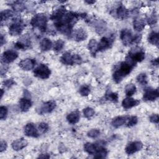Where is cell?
<instances>
[{
	"label": "cell",
	"instance_id": "18",
	"mask_svg": "<svg viewBox=\"0 0 159 159\" xmlns=\"http://www.w3.org/2000/svg\"><path fill=\"white\" fill-rule=\"evenodd\" d=\"M140 104V101L138 99H134L130 97H127L123 99L122 102V106L124 109H129L136 106H138Z\"/></svg>",
	"mask_w": 159,
	"mask_h": 159
},
{
	"label": "cell",
	"instance_id": "19",
	"mask_svg": "<svg viewBox=\"0 0 159 159\" xmlns=\"http://www.w3.org/2000/svg\"><path fill=\"white\" fill-rule=\"evenodd\" d=\"M129 116H120L114 117L111 122L112 125L115 128H119L126 124Z\"/></svg>",
	"mask_w": 159,
	"mask_h": 159
},
{
	"label": "cell",
	"instance_id": "38",
	"mask_svg": "<svg viewBox=\"0 0 159 159\" xmlns=\"http://www.w3.org/2000/svg\"><path fill=\"white\" fill-rule=\"evenodd\" d=\"M100 131L96 129H93L89 130L87 133V135L88 137L91 139H96L100 135Z\"/></svg>",
	"mask_w": 159,
	"mask_h": 159
},
{
	"label": "cell",
	"instance_id": "14",
	"mask_svg": "<svg viewBox=\"0 0 159 159\" xmlns=\"http://www.w3.org/2000/svg\"><path fill=\"white\" fill-rule=\"evenodd\" d=\"M159 96V93L158 89H152L151 88H148L145 89L143 93V99L147 101H154Z\"/></svg>",
	"mask_w": 159,
	"mask_h": 159
},
{
	"label": "cell",
	"instance_id": "40",
	"mask_svg": "<svg viewBox=\"0 0 159 159\" xmlns=\"http://www.w3.org/2000/svg\"><path fill=\"white\" fill-rule=\"evenodd\" d=\"M90 88L87 85H84L81 86L79 90L80 94L83 96H87L90 93Z\"/></svg>",
	"mask_w": 159,
	"mask_h": 159
},
{
	"label": "cell",
	"instance_id": "25",
	"mask_svg": "<svg viewBox=\"0 0 159 159\" xmlns=\"http://www.w3.org/2000/svg\"><path fill=\"white\" fill-rule=\"evenodd\" d=\"M145 26V20L142 18L135 19L133 21V27L135 30L137 32L142 31Z\"/></svg>",
	"mask_w": 159,
	"mask_h": 159
},
{
	"label": "cell",
	"instance_id": "37",
	"mask_svg": "<svg viewBox=\"0 0 159 159\" xmlns=\"http://www.w3.org/2000/svg\"><path fill=\"white\" fill-rule=\"evenodd\" d=\"M137 122H138V118L135 116H129L125 125L128 127H131L136 125Z\"/></svg>",
	"mask_w": 159,
	"mask_h": 159
},
{
	"label": "cell",
	"instance_id": "7",
	"mask_svg": "<svg viewBox=\"0 0 159 159\" xmlns=\"http://www.w3.org/2000/svg\"><path fill=\"white\" fill-rule=\"evenodd\" d=\"M34 75L40 79H47L49 78L51 71L50 68L45 64H40L34 70Z\"/></svg>",
	"mask_w": 159,
	"mask_h": 159
},
{
	"label": "cell",
	"instance_id": "49",
	"mask_svg": "<svg viewBox=\"0 0 159 159\" xmlns=\"http://www.w3.org/2000/svg\"><path fill=\"white\" fill-rule=\"evenodd\" d=\"M46 155H47V154H46ZM43 155V156L40 155V156H39V158H50V156H49V155Z\"/></svg>",
	"mask_w": 159,
	"mask_h": 159
},
{
	"label": "cell",
	"instance_id": "11",
	"mask_svg": "<svg viewBox=\"0 0 159 159\" xmlns=\"http://www.w3.org/2000/svg\"><path fill=\"white\" fill-rule=\"evenodd\" d=\"M102 141L98 142L97 143H91L87 142L84 145V150L86 152H87L89 155H94L99 149L104 145V143Z\"/></svg>",
	"mask_w": 159,
	"mask_h": 159
},
{
	"label": "cell",
	"instance_id": "12",
	"mask_svg": "<svg viewBox=\"0 0 159 159\" xmlns=\"http://www.w3.org/2000/svg\"><path fill=\"white\" fill-rule=\"evenodd\" d=\"M31 45L30 37L28 34H25L15 43V46L20 50H26Z\"/></svg>",
	"mask_w": 159,
	"mask_h": 159
},
{
	"label": "cell",
	"instance_id": "30",
	"mask_svg": "<svg viewBox=\"0 0 159 159\" xmlns=\"http://www.w3.org/2000/svg\"><path fill=\"white\" fill-rule=\"evenodd\" d=\"M136 90H137V88H136V86L133 83H130V84H128L125 86V94L129 96V97H130L131 96L134 95L135 92H136Z\"/></svg>",
	"mask_w": 159,
	"mask_h": 159
},
{
	"label": "cell",
	"instance_id": "36",
	"mask_svg": "<svg viewBox=\"0 0 159 159\" xmlns=\"http://www.w3.org/2000/svg\"><path fill=\"white\" fill-rule=\"evenodd\" d=\"M83 115H84V117L87 118V119H90L95 114V111L94 110L91 108V107H86L83 109Z\"/></svg>",
	"mask_w": 159,
	"mask_h": 159
},
{
	"label": "cell",
	"instance_id": "29",
	"mask_svg": "<svg viewBox=\"0 0 159 159\" xmlns=\"http://www.w3.org/2000/svg\"><path fill=\"white\" fill-rule=\"evenodd\" d=\"M106 24L104 21L100 20L96 23L95 29H96V32L98 34H102L106 30Z\"/></svg>",
	"mask_w": 159,
	"mask_h": 159
},
{
	"label": "cell",
	"instance_id": "4",
	"mask_svg": "<svg viewBox=\"0 0 159 159\" xmlns=\"http://www.w3.org/2000/svg\"><path fill=\"white\" fill-rule=\"evenodd\" d=\"M47 18L45 14L39 13L35 15L30 21V24L32 27L37 28L40 32H44L47 30Z\"/></svg>",
	"mask_w": 159,
	"mask_h": 159
},
{
	"label": "cell",
	"instance_id": "43",
	"mask_svg": "<svg viewBox=\"0 0 159 159\" xmlns=\"http://www.w3.org/2000/svg\"><path fill=\"white\" fill-rule=\"evenodd\" d=\"M15 84H16V82L12 79H8L7 80L4 81V83H3L4 86L6 87L7 88H11L12 86H13Z\"/></svg>",
	"mask_w": 159,
	"mask_h": 159
},
{
	"label": "cell",
	"instance_id": "6",
	"mask_svg": "<svg viewBox=\"0 0 159 159\" xmlns=\"http://www.w3.org/2000/svg\"><path fill=\"white\" fill-rule=\"evenodd\" d=\"M61 62L66 65H73L74 64H80L81 63V57L77 54H71L66 52L63 53L60 57Z\"/></svg>",
	"mask_w": 159,
	"mask_h": 159
},
{
	"label": "cell",
	"instance_id": "32",
	"mask_svg": "<svg viewBox=\"0 0 159 159\" xmlns=\"http://www.w3.org/2000/svg\"><path fill=\"white\" fill-rule=\"evenodd\" d=\"M64 45H65V42L61 39H58L54 42L53 48L54 51H55L56 52H59L63 49V48L64 47Z\"/></svg>",
	"mask_w": 159,
	"mask_h": 159
},
{
	"label": "cell",
	"instance_id": "27",
	"mask_svg": "<svg viewBox=\"0 0 159 159\" xmlns=\"http://www.w3.org/2000/svg\"><path fill=\"white\" fill-rule=\"evenodd\" d=\"M52 45H53V44H52V41L48 38L43 39L40 43V49L43 52H47V51L50 50L52 47Z\"/></svg>",
	"mask_w": 159,
	"mask_h": 159
},
{
	"label": "cell",
	"instance_id": "22",
	"mask_svg": "<svg viewBox=\"0 0 159 159\" xmlns=\"http://www.w3.org/2000/svg\"><path fill=\"white\" fill-rule=\"evenodd\" d=\"M116 13L117 17L121 20L127 19L129 15V12L128 9L122 4L119 5V6L116 8Z\"/></svg>",
	"mask_w": 159,
	"mask_h": 159
},
{
	"label": "cell",
	"instance_id": "10",
	"mask_svg": "<svg viewBox=\"0 0 159 159\" xmlns=\"http://www.w3.org/2000/svg\"><path fill=\"white\" fill-rule=\"evenodd\" d=\"M56 107V102L50 100L43 102L37 109V112L39 114L42 115L44 114H48L52 112L55 108Z\"/></svg>",
	"mask_w": 159,
	"mask_h": 159
},
{
	"label": "cell",
	"instance_id": "24",
	"mask_svg": "<svg viewBox=\"0 0 159 159\" xmlns=\"http://www.w3.org/2000/svg\"><path fill=\"white\" fill-rule=\"evenodd\" d=\"M87 33L82 28H80L75 30L73 34V37L75 40L78 42H81L85 40L87 38Z\"/></svg>",
	"mask_w": 159,
	"mask_h": 159
},
{
	"label": "cell",
	"instance_id": "35",
	"mask_svg": "<svg viewBox=\"0 0 159 159\" xmlns=\"http://www.w3.org/2000/svg\"><path fill=\"white\" fill-rule=\"evenodd\" d=\"M136 80H137V81L139 84H140L141 85H146L147 84V83H148L147 75L145 73H144L139 74L137 76Z\"/></svg>",
	"mask_w": 159,
	"mask_h": 159
},
{
	"label": "cell",
	"instance_id": "5",
	"mask_svg": "<svg viewBox=\"0 0 159 159\" xmlns=\"http://www.w3.org/2000/svg\"><path fill=\"white\" fill-rule=\"evenodd\" d=\"M145 58L144 51L139 47H135L129 52L127 56L126 57L127 60L134 63L136 65L137 62L142 61Z\"/></svg>",
	"mask_w": 159,
	"mask_h": 159
},
{
	"label": "cell",
	"instance_id": "46",
	"mask_svg": "<svg viewBox=\"0 0 159 159\" xmlns=\"http://www.w3.org/2000/svg\"><path fill=\"white\" fill-rule=\"evenodd\" d=\"M5 38L4 37V36L1 34V46H2L3 45V44L5 43Z\"/></svg>",
	"mask_w": 159,
	"mask_h": 159
},
{
	"label": "cell",
	"instance_id": "26",
	"mask_svg": "<svg viewBox=\"0 0 159 159\" xmlns=\"http://www.w3.org/2000/svg\"><path fill=\"white\" fill-rule=\"evenodd\" d=\"M98 43L95 39H91L88 42V48L93 57H96V55L98 52Z\"/></svg>",
	"mask_w": 159,
	"mask_h": 159
},
{
	"label": "cell",
	"instance_id": "48",
	"mask_svg": "<svg viewBox=\"0 0 159 159\" xmlns=\"http://www.w3.org/2000/svg\"><path fill=\"white\" fill-rule=\"evenodd\" d=\"M85 2H86L88 4H92L95 2V1H91V0H86Z\"/></svg>",
	"mask_w": 159,
	"mask_h": 159
},
{
	"label": "cell",
	"instance_id": "44",
	"mask_svg": "<svg viewBox=\"0 0 159 159\" xmlns=\"http://www.w3.org/2000/svg\"><path fill=\"white\" fill-rule=\"evenodd\" d=\"M149 120L151 122L154 123V124H158V120H159V117H158V115L157 114H152V116H150Z\"/></svg>",
	"mask_w": 159,
	"mask_h": 159
},
{
	"label": "cell",
	"instance_id": "50",
	"mask_svg": "<svg viewBox=\"0 0 159 159\" xmlns=\"http://www.w3.org/2000/svg\"><path fill=\"white\" fill-rule=\"evenodd\" d=\"M1 98H2V95H3V90H2V89H1Z\"/></svg>",
	"mask_w": 159,
	"mask_h": 159
},
{
	"label": "cell",
	"instance_id": "8",
	"mask_svg": "<svg viewBox=\"0 0 159 159\" xmlns=\"http://www.w3.org/2000/svg\"><path fill=\"white\" fill-rule=\"evenodd\" d=\"M24 23L22 20L19 19L17 18L13 20L9 28V32L11 35L16 36L20 35L24 29Z\"/></svg>",
	"mask_w": 159,
	"mask_h": 159
},
{
	"label": "cell",
	"instance_id": "20",
	"mask_svg": "<svg viewBox=\"0 0 159 159\" xmlns=\"http://www.w3.org/2000/svg\"><path fill=\"white\" fill-rule=\"evenodd\" d=\"M27 145V140L24 138L18 139L12 142L11 143L12 148L15 151H19L24 148H25Z\"/></svg>",
	"mask_w": 159,
	"mask_h": 159
},
{
	"label": "cell",
	"instance_id": "45",
	"mask_svg": "<svg viewBox=\"0 0 159 159\" xmlns=\"http://www.w3.org/2000/svg\"><path fill=\"white\" fill-rule=\"evenodd\" d=\"M7 143L4 140H1V146H0V152H2L7 148Z\"/></svg>",
	"mask_w": 159,
	"mask_h": 159
},
{
	"label": "cell",
	"instance_id": "21",
	"mask_svg": "<svg viewBox=\"0 0 159 159\" xmlns=\"http://www.w3.org/2000/svg\"><path fill=\"white\" fill-rule=\"evenodd\" d=\"M32 101L31 100L27 98V97H24L21 98L19 100V108L21 111L22 112H27L29 111V109L32 106Z\"/></svg>",
	"mask_w": 159,
	"mask_h": 159
},
{
	"label": "cell",
	"instance_id": "42",
	"mask_svg": "<svg viewBox=\"0 0 159 159\" xmlns=\"http://www.w3.org/2000/svg\"><path fill=\"white\" fill-rule=\"evenodd\" d=\"M7 108L6 106H1L0 107V119L1 120H4L6 118L7 115Z\"/></svg>",
	"mask_w": 159,
	"mask_h": 159
},
{
	"label": "cell",
	"instance_id": "33",
	"mask_svg": "<svg viewBox=\"0 0 159 159\" xmlns=\"http://www.w3.org/2000/svg\"><path fill=\"white\" fill-rule=\"evenodd\" d=\"M12 9L17 12H21L25 9V4L21 1H15L12 4Z\"/></svg>",
	"mask_w": 159,
	"mask_h": 159
},
{
	"label": "cell",
	"instance_id": "16",
	"mask_svg": "<svg viewBox=\"0 0 159 159\" xmlns=\"http://www.w3.org/2000/svg\"><path fill=\"white\" fill-rule=\"evenodd\" d=\"M35 64H36V61L35 59L25 58L21 60L19 63V66L21 69L24 70L29 71L33 69Z\"/></svg>",
	"mask_w": 159,
	"mask_h": 159
},
{
	"label": "cell",
	"instance_id": "1",
	"mask_svg": "<svg viewBox=\"0 0 159 159\" xmlns=\"http://www.w3.org/2000/svg\"><path fill=\"white\" fill-rule=\"evenodd\" d=\"M79 17L80 15L75 12H66L61 19L55 22V26L61 33L66 36L70 35L72 29L78 20Z\"/></svg>",
	"mask_w": 159,
	"mask_h": 159
},
{
	"label": "cell",
	"instance_id": "13",
	"mask_svg": "<svg viewBox=\"0 0 159 159\" xmlns=\"http://www.w3.org/2000/svg\"><path fill=\"white\" fill-rule=\"evenodd\" d=\"M143 148V143L140 141H134L129 143L125 148V151L127 155H132L140 150Z\"/></svg>",
	"mask_w": 159,
	"mask_h": 159
},
{
	"label": "cell",
	"instance_id": "34",
	"mask_svg": "<svg viewBox=\"0 0 159 159\" xmlns=\"http://www.w3.org/2000/svg\"><path fill=\"white\" fill-rule=\"evenodd\" d=\"M105 98L113 102H117L118 101V94L116 93H112V92H109L107 93L105 95Z\"/></svg>",
	"mask_w": 159,
	"mask_h": 159
},
{
	"label": "cell",
	"instance_id": "3",
	"mask_svg": "<svg viewBox=\"0 0 159 159\" xmlns=\"http://www.w3.org/2000/svg\"><path fill=\"white\" fill-rule=\"evenodd\" d=\"M120 38L124 45L129 46L139 43L141 40L142 35L140 34L134 35L130 29H124L120 32Z\"/></svg>",
	"mask_w": 159,
	"mask_h": 159
},
{
	"label": "cell",
	"instance_id": "15",
	"mask_svg": "<svg viewBox=\"0 0 159 159\" xmlns=\"http://www.w3.org/2000/svg\"><path fill=\"white\" fill-rule=\"evenodd\" d=\"M18 57V53L12 50L5 51L2 55V61L5 63H10Z\"/></svg>",
	"mask_w": 159,
	"mask_h": 159
},
{
	"label": "cell",
	"instance_id": "41",
	"mask_svg": "<svg viewBox=\"0 0 159 159\" xmlns=\"http://www.w3.org/2000/svg\"><path fill=\"white\" fill-rule=\"evenodd\" d=\"M49 129V126L48 125V124L45 123V122H41L39 124L38 126V129L39 130V132L42 134H45L46 133Z\"/></svg>",
	"mask_w": 159,
	"mask_h": 159
},
{
	"label": "cell",
	"instance_id": "47",
	"mask_svg": "<svg viewBox=\"0 0 159 159\" xmlns=\"http://www.w3.org/2000/svg\"><path fill=\"white\" fill-rule=\"evenodd\" d=\"M152 64L153 65H155V66H158V58H156L154 60L152 61Z\"/></svg>",
	"mask_w": 159,
	"mask_h": 159
},
{
	"label": "cell",
	"instance_id": "9",
	"mask_svg": "<svg viewBox=\"0 0 159 159\" xmlns=\"http://www.w3.org/2000/svg\"><path fill=\"white\" fill-rule=\"evenodd\" d=\"M114 38L113 34H111L109 37H103L98 44V51L102 52L111 48L114 42Z\"/></svg>",
	"mask_w": 159,
	"mask_h": 159
},
{
	"label": "cell",
	"instance_id": "23",
	"mask_svg": "<svg viewBox=\"0 0 159 159\" xmlns=\"http://www.w3.org/2000/svg\"><path fill=\"white\" fill-rule=\"evenodd\" d=\"M80 112L78 110H76L70 112L66 116V119L68 122L71 124H76L80 120Z\"/></svg>",
	"mask_w": 159,
	"mask_h": 159
},
{
	"label": "cell",
	"instance_id": "28",
	"mask_svg": "<svg viewBox=\"0 0 159 159\" xmlns=\"http://www.w3.org/2000/svg\"><path fill=\"white\" fill-rule=\"evenodd\" d=\"M147 40L150 43L158 46V34L154 31L150 32L148 34Z\"/></svg>",
	"mask_w": 159,
	"mask_h": 159
},
{
	"label": "cell",
	"instance_id": "17",
	"mask_svg": "<svg viewBox=\"0 0 159 159\" xmlns=\"http://www.w3.org/2000/svg\"><path fill=\"white\" fill-rule=\"evenodd\" d=\"M24 134L30 137L37 138L39 135L37 129L33 123H28L24 127Z\"/></svg>",
	"mask_w": 159,
	"mask_h": 159
},
{
	"label": "cell",
	"instance_id": "31",
	"mask_svg": "<svg viewBox=\"0 0 159 159\" xmlns=\"http://www.w3.org/2000/svg\"><path fill=\"white\" fill-rule=\"evenodd\" d=\"M13 16V12L11 10L9 9H6L1 12V23H2L3 21L7 20L10 17H11Z\"/></svg>",
	"mask_w": 159,
	"mask_h": 159
},
{
	"label": "cell",
	"instance_id": "2",
	"mask_svg": "<svg viewBox=\"0 0 159 159\" xmlns=\"http://www.w3.org/2000/svg\"><path fill=\"white\" fill-rule=\"evenodd\" d=\"M135 64L125 59V61L121 62L117 69L114 71L112 77L116 83H120L122 80L130 73Z\"/></svg>",
	"mask_w": 159,
	"mask_h": 159
},
{
	"label": "cell",
	"instance_id": "39",
	"mask_svg": "<svg viewBox=\"0 0 159 159\" xmlns=\"http://www.w3.org/2000/svg\"><path fill=\"white\" fill-rule=\"evenodd\" d=\"M157 14L153 12L147 19V23L150 25H154L157 22Z\"/></svg>",
	"mask_w": 159,
	"mask_h": 159
}]
</instances>
